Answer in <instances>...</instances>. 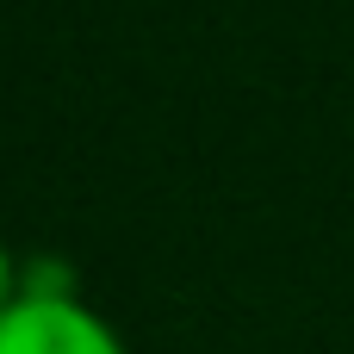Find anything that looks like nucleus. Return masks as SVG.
Returning <instances> with one entry per match:
<instances>
[{
  "label": "nucleus",
  "instance_id": "obj_1",
  "mask_svg": "<svg viewBox=\"0 0 354 354\" xmlns=\"http://www.w3.org/2000/svg\"><path fill=\"white\" fill-rule=\"evenodd\" d=\"M0 354H131L118 330L68 292H19L0 311Z\"/></svg>",
  "mask_w": 354,
  "mask_h": 354
},
{
  "label": "nucleus",
  "instance_id": "obj_2",
  "mask_svg": "<svg viewBox=\"0 0 354 354\" xmlns=\"http://www.w3.org/2000/svg\"><path fill=\"white\" fill-rule=\"evenodd\" d=\"M19 299V286H12V255H6V243H0V311Z\"/></svg>",
  "mask_w": 354,
  "mask_h": 354
}]
</instances>
